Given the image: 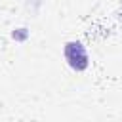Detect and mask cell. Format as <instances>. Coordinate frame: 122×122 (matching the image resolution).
Returning a JSON list of instances; mask_svg holds the SVG:
<instances>
[{
	"label": "cell",
	"instance_id": "cell-1",
	"mask_svg": "<svg viewBox=\"0 0 122 122\" xmlns=\"http://www.w3.org/2000/svg\"><path fill=\"white\" fill-rule=\"evenodd\" d=\"M63 53H65V59H67V63L71 65V69H74V71H84V69H88V63H90L88 51H86V48H84L80 42H67Z\"/></svg>",
	"mask_w": 122,
	"mask_h": 122
}]
</instances>
